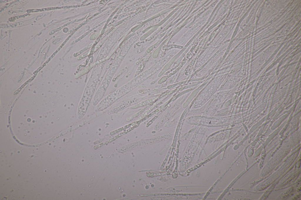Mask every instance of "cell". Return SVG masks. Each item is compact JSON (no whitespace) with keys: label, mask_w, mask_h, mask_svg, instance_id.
<instances>
[{"label":"cell","mask_w":301,"mask_h":200,"mask_svg":"<svg viewBox=\"0 0 301 200\" xmlns=\"http://www.w3.org/2000/svg\"><path fill=\"white\" fill-rule=\"evenodd\" d=\"M95 88H86L80 102L77 113V117L80 119L85 114L94 91Z\"/></svg>","instance_id":"obj_1"}]
</instances>
